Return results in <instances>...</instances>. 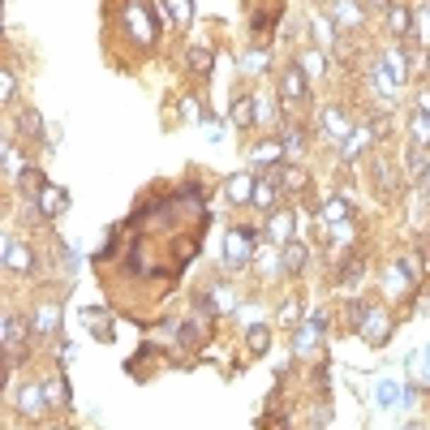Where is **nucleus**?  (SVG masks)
I'll list each match as a JSON object with an SVG mask.
<instances>
[{"instance_id": "1", "label": "nucleus", "mask_w": 430, "mask_h": 430, "mask_svg": "<svg viewBox=\"0 0 430 430\" xmlns=\"http://www.w3.org/2000/svg\"><path fill=\"white\" fill-rule=\"evenodd\" d=\"M30 336H35L30 322H26L22 314H9V322H5V349H9V366H13V370L26 361V344H30Z\"/></svg>"}, {"instance_id": "2", "label": "nucleus", "mask_w": 430, "mask_h": 430, "mask_svg": "<svg viewBox=\"0 0 430 430\" xmlns=\"http://www.w3.org/2000/svg\"><path fill=\"white\" fill-rule=\"evenodd\" d=\"M357 332H361V340L370 344V349H379L388 336H392V318L383 314V310H374V306H366V314H361V322H357Z\"/></svg>"}, {"instance_id": "3", "label": "nucleus", "mask_w": 430, "mask_h": 430, "mask_svg": "<svg viewBox=\"0 0 430 430\" xmlns=\"http://www.w3.org/2000/svg\"><path fill=\"white\" fill-rule=\"evenodd\" d=\"M250 258H254V233L250 228H233L228 233V245H224V262L237 272V267H245Z\"/></svg>"}, {"instance_id": "4", "label": "nucleus", "mask_w": 430, "mask_h": 430, "mask_svg": "<svg viewBox=\"0 0 430 430\" xmlns=\"http://www.w3.org/2000/svg\"><path fill=\"white\" fill-rule=\"evenodd\" d=\"M280 99H284V103H306V99H310V78H306L301 65H289V69L280 74Z\"/></svg>"}, {"instance_id": "5", "label": "nucleus", "mask_w": 430, "mask_h": 430, "mask_svg": "<svg viewBox=\"0 0 430 430\" xmlns=\"http://www.w3.org/2000/svg\"><path fill=\"white\" fill-rule=\"evenodd\" d=\"M5 267H9L13 276H35V250L22 245V241H9V250H5Z\"/></svg>"}, {"instance_id": "6", "label": "nucleus", "mask_w": 430, "mask_h": 430, "mask_svg": "<svg viewBox=\"0 0 430 430\" xmlns=\"http://www.w3.org/2000/svg\"><path fill=\"white\" fill-rule=\"evenodd\" d=\"M405 173L417 181V185H430V159H426V146H405Z\"/></svg>"}, {"instance_id": "7", "label": "nucleus", "mask_w": 430, "mask_h": 430, "mask_svg": "<svg viewBox=\"0 0 430 430\" xmlns=\"http://www.w3.org/2000/svg\"><path fill=\"white\" fill-rule=\"evenodd\" d=\"M276 202H280V181H276V173H262L258 185H254V207L258 211H276Z\"/></svg>"}, {"instance_id": "8", "label": "nucleus", "mask_w": 430, "mask_h": 430, "mask_svg": "<svg viewBox=\"0 0 430 430\" xmlns=\"http://www.w3.org/2000/svg\"><path fill=\"white\" fill-rule=\"evenodd\" d=\"M361 272H366V254L361 250H349V258L340 262V272H336V284L340 289H353L361 280Z\"/></svg>"}, {"instance_id": "9", "label": "nucleus", "mask_w": 430, "mask_h": 430, "mask_svg": "<svg viewBox=\"0 0 430 430\" xmlns=\"http://www.w3.org/2000/svg\"><path fill=\"white\" fill-rule=\"evenodd\" d=\"M322 125H327V134H332L336 142H344V138L353 134V117L344 112V108H327V112H322Z\"/></svg>"}, {"instance_id": "10", "label": "nucleus", "mask_w": 430, "mask_h": 430, "mask_svg": "<svg viewBox=\"0 0 430 430\" xmlns=\"http://www.w3.org/2000/svg\"><path fill=\"white\" fill-rule=\"evenodd\" d=\"M276 181H280V190H289V194H306V190H310V177H306L301 168H293V164H276Z\"/></svg>"}, {"instance_id": "11", "label": "nucleus", "mask_w": 430, "mask_h": 430, "mask_svg": "<svg viewBox=\"0 0 430 430\" xmlns=\"http://www.w3.org/2000/svg\"><path fill=\"white\" fill-rule=\"evenodd\" d=\"M43 405H47V392H43V388L26 383V388L18 392V413H22V417H35V413H43Z\"/></svg>"}, {"instance_id": "12", "label": "nucleus", "mask_w": 430, "mask_h": 430, "mask_svg": "<svg viewBox=\"0 0 430 430\" xmlns=\"http://www.w3.org/2000/svg\"><path fill=\"white\" fill-rule=\"evenodd\" d=\"M30 327H35V336H52L61 327V306H39L35 318H30Z\"/></svg>"}, {"instance_id": "13", "label": "nucleus", "mask_w": 430, "mask_h": 430, "mask_svg": "<svg viewBox=\"0 0 430 430\" xmlns=\"http://www.w3.org/2000/svg\"><path fill=\"white\" fill-rule=\"evenodd\" d=\"M185 65H190V74H207L211 65H215V52H211V43H190V52H185Z\"/></svg>"}, {"instance_id": "14", "label": "nucleus", "mask_w": 430, "mask_h": 430, "mask_svg": "<svg viewBox=\"0 0 430 430\" xmlns=\"http://www.w3.org/2000/svg\"><path fill=\"white\" fill-rule=\"evenodd\" d=\"M306 258H310V250H306L301 241H289V245H284V258H280V267H284L289 276H301V272H306Z\"/></svg>"}, {"instance_id": "15", "label": "nucleus", "mask_w": 430, "mask_h": 430, "mask_svg": "<svg viewBox=\"0 0 430 430\" xmlns=\"http://www.w3.org/2000/svg\"><path fill=\"white\" fill-rule=\"evenodd\" d=\"M35 202H39V215H43V220H52V215H57V211L69 202V194H61L57 185H43V194H39Z\"/></svg>"}, {"instance_id": "16", "label": "nucleus", "mask_w": 430, "mask_h": 430, "mask_svg": "<svg viewBox=\"0 0 430 430\" xmlns=\"http://www.w3.org/2000/svg\"><path fill=\"white\" fill-rule=\"evenodd\" d=\"M322 327H327V322H322V314H318V318L310 322V327H301V332H297V353H301V357H310V353L318 349V336H322Z\"/></svg>"}, {"instance_id": "17", "label": "nucleus", "mask_w": 430, "mask_h": 430, "mask_svg": "<svg viewBox=\"0 0 430 430\" xmlns=\"http://www.w3.org/2000/svg\"><path fill=\"white\" fill-rule=\"evenodd\" d=\"M129 30H134L142 43H155V26H151V18H146V9H142V5H134V9H129Z\"/></svg>"}, {"instance_id": "18", "label": "nucleus", "mask_w": 430, "mask_h": 430, "mask_svg": "<svg viewBox=\"0 0 430 430\" xmlns=\"http://www.w3.org/2000/svg\"><path fill=\"white\" fill-rule=\"evenodd\" d=\"M254 121H258V112H254V99H250V95H237V99H233V125L250 129Z\"/></svg>"}, {"instance_id": "19", "label": "nucleus", "mask_w": 430, "mask_h": 430, "mask_svg": "<svg viewBox=\"0 0 430 430\" xmlns=\"http://www.w3.org/2000/svg\"><path fill=\"white\" fill-rule=\"evenodd\" d=\"M409 138H413V146H426L430 151V117L426 112H413L409 117Z\"/></svg>"}, {"instance_id": "20", "label": "nucleus", "mask_w": 430, "mask_h": 430, "mask_svg": "<svg viewBox=\"0 0 430 430\" xmlns=\"http://www.w3.org/2000/svg\"><path fill=\"white\" fill-rule=\"evenodd\" d=\"M164 9H168V22H173L177 30H185V26L194 22V9H190V0H164Z\"/></svg>"}, {"instance_id": "21", "label": "nucleus", "mask_w": 430, "mask_h": 430, "mask_svg": "<svg viewBox=\"0 0 430 430\" xmlns=\"http://www.w3.org/2000/svg\"><path fill=\"white\" fill-rule=\"evenodd\" d=\"M254 185H258V177H233L228 181V198L233 202H254Z\"/></svg>"}, {"instance_id": "22", "label": "nucleus", "mask_w": 430, "mask_h": 430, "mask_svg": "<svg viewBox=\"0 0 430 430\" xmlns=\"http://www.w3.org/2000/svg\"><path fill=\"white\" fill-rule=\"evenodd\" d=\"M280 151H284V142H280V138H267V142H258L254 159H258V164H280Z\"/></svg>"}, {"instance_id": "23", "label": "nucleus", "mask_w": 430, "mask_h": 430, "mask_svg": "<svg viewBox=\"0 0 430 430\" xmlns=\"http://www.w3.org/2000/svg\"><path fill=\"white\" fill-rule=\"evenodd\" d=\"M245 344H250V353H267V344H272V327H267V322H258V327H250Z\"/></svg>"}, {"instance_id": "24", "label": "nucleus", "mask_w": 430, "mask_h": 430, "mask_svg": "<svg viewBox=\"0 0 430 430\" xmlns=\"http://www.w3.org/2000/svg\"><path fill=\"white\" fill-rule=\"evenodd\" d=\"M301 69H306V78H322V69H327V61H322V52H301V61H297Z\"/></svg>"}, {"instance_id": "25", "label": "nucleus", "mask_w": 430, "mask_h": 430, "mask_svg": "<svg viewBox=\"0 0 430 430\" xmlns=\"http://www.w3.org/2000/svg\"><path fill=\"white\" fill-rule=\"evenodd\" d=\"M18 129L26 134V138H43V121H39V112H18Z\"/></svg>"}, {"instance_id": "26", "label": "nucleus", "mask_w": 430, "mask_h": 430, "mask_svg": "<svg viewBox=\"0 0 430 430\" xmlns=\"http://www.w3.org/2000/svg\"><path fill=\"white\" fill-rule=\"evenodd\" d=\"M289 151H306V142H310V134H306V125H284V138H280Z\"/></svg>"}, {"instance_id": "27", "label": "nucleus", "mask_w": 430, "mask_h": 430, "mask_svg": "<svg viewBox=\"0 0 430 430\" xmlns=\"http://www.w3.org/2000/svg\"><path fill=\"white\" fill-rule=\"evenodd\" d=\"M370 173H374V185H383V190H396V181H392V168L383 164V159H379V155H374V159H370Z\"/></svg>"}, {"instance_id": "28", "label": "nucleus", "mask_w": 430, "mask_h": 430, "mask_svg": "<svg viewBox=\"0 0 430 430\" xmlns=\"http://www.w3.org/2000/svg\"><path fill=\"white\" fill-rule=\"evenodd\" d=\"M349 215H353V211H349V202H344V198H332L327 207H322V220H327V224H336V220H349Z\"/></svg>"}, {"instance_id": "29", "label": "nucleus", "mask_w": 430, "mask_h": 430, "mask_svg": "<svg viewBox=\"0 0 430 430\" xmlns=\"http://www.w3.org/2000/svg\"><path fill=\"white\" fill-rule=\"evenodd\" d=\"M86 318H91V332H95L99 340H112V322H108V314H99V310H91Z\"/></svg>"}, {"instance_id": "30", "label": "nucleus", "mask_w": 430, "mask_h": 430, "mask_svg": "<svg viewBox=\"0 0 430 430\" xmlns=\"http://www.w3.org/2000/svg\"><path fill=\"white\" fill-rule=\"evenodd\" d=\"M267 233H272V237H280V241L289 245V233H293V220H289V215H272V224H267Z\"/></svg>"}, {"instance_id": "31", "label": "nucleus", "mask_w": 430, "mask_h": 430, "mask_svg": "<svg viewBox=\"0 0 430 430\" xmlns=\"http://www.w3.org/2000/svg\"><path fill=\"white\" fill-rule=\"evenodd\" d=\"M43 392H47V405H65V383H61V379H52Z\"/></svg>"}, {"instance_id": "32", "label": "nucleus", "mask_w": 430, "mask_h": 430, "mask_svg": "<svg viewBox=\"0 0 430 430\" xmlns=\"http://www.w3.org/2000/svg\"><path fill=\"white\" fill-rule=\"evenodd\" d=\"M400 272H405V276H409V280L417 284V276H422V262H417L413 254H405V258H400Z\"/></svg>"}, {"instance_id": "33", "label": "nucleus", "mask_w": 430, "mask_h": 430, "mask_svg": "<svg viewBox=\"0 0 430 430\" xmlns=\"http://www.w3.org/2000/svg\"><path fill=\"white\" fill-rule=\"evenodd\" d=\"M0 99H5V103H13V69H5V74H0Z\"/></svg>"}, {"instance_id": "34", "label": "nucleus", "mask_w": 430, "mask_h": 430, "mask_svg": "<svg viewBox=\"0 0 430 430\" xmlns=\"http://www.w3.org/2000/svg\"><path fill=\"white\" fill-rule=\"evenodd\" d=\"M276 322H284V327H293V322H297V301H284L280 306V318Z\"/></svg>"}, {"instance_id": "35", "label": "nucleus", "mask_w": 430, "mask_h": 430, "mask_svg": "<svg viewBox=\"0 0 430 430\" xmlns=\"http://www.w3.org/2000/svg\"><path fill=\"white\" fill-rule=\"evenodd\" d=\"M417 108H422V112L430 117V91H417Z\"/></svg>"}, {"instance_id": "36", "label": "nucleus", "mask_w": 430, "mask_h": 430, "mask_svg": "<svg viewBox=\"0 0 430 430\" xmlns=\"http://www.w3.org/2000/svg\"><path fill=\"white\" fill-rule=\"evenodd\" d=\"M396 0H366V9H392Z\"/></svg>"}, {"instance_id": "37", "label": "nucleus", "mask_w": 430, "mask_h": 430, "mask_svg": "<svg viewBox=\"0 0 430 430\" xmlns=\"http://www.w3.org/2000/svg\"><path fill=\"white\" fill-rule=\"evenodd\" d=\"M417 22H422V26L430 30V5H422V9H417Z\"/></svg>"}, {"instance_id": "38", "label": "nucleus", "mask_w": 430, "mask_h": 430, "mask_svg": "<svg viewBox=\"0 0 430 430\" xmlns=\"http://www.w3.org/2000/svg\"><path fill=\"white\" fill-rule=\"evenodd\" d=\"M52 430H69V426H52Z\"/></svg>"}]
</instances>
